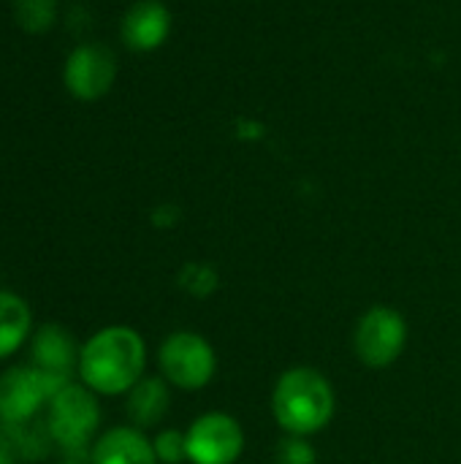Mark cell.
Wrapping results in <instances>:
<instances>
[{"mask_svg":"<svg viewBox=\"0 0 461 464\" xmlns=\"http://www.w3.org/2000/svg\"><path fill=\"white\" fill-rule=\"evenodd\" d=\"M90 464H158V457L141 430L114 427L92 443Z\"/></svg>","mask_w":461,"mask_h":464,"instance_id":"cell-11","label":"cell"},{"mask_svg":"<svg viewBox=\"0 0 461 464\" xmlns=\"http://www.w3.org/2000/svg\"><path fill=\"white\" fill-rule=\"evenodd\" d=\"M30 367L46 378L54 394L68 383H73L71 378L73 370H79V351L71 332L57 324L38 326L30 343Z\"/></svg>","mask_w":461,"mask_h":464,"instance_id":"cell-9","label":"cell"},{"mask_svg":"<svg viewBox=\"0 0 461 464\" xmlns=\"http://www.w3.org/2000/svg\"><path fill=\"white\" fill-rule=\"evenodd\" d=\"M117 79V57L109 46L101 44H79L62 65L65 90L84 103L103 98Z\"/></svg>","mask_w":461,"mask_h":464,"instance_id":"cell-7","label":"cell"},{"mask_svg":"<svg viewBox=\"0 0 461 464\" xmlns=\"http://www.w3.org/2000/svg\"><path fill=\"white\" fill-rule=\"evenodd\" d=\"M171 33V11L160 0H136L120 24V35L133 52H152L166 44Z\"/></svg>","mask_w":461,"mask_h":464,"instance_id":"cell-10","label":"cell"},{"mask_svg":"<svg viewBox=\"0 0 461 464\" xmlns=\"http://www.w3.org/2000/svg\"><path fill=\"white\" fill-rule=\"evenodd\" d=\"M405 343H408V324L402 313L394 307L375 304L356 324L353 351L364 367H372V370L391 367L402 356Z\"/></svg>","mask_w":461,"mask_h":464,"instance_id":"cell-5","label":"cell"},{"mask_svg":"<svg viewBox=\"0 0 461 464\" xmlns=\"http://www.w3.org/2000/svg\"><path fill=\"white\" fill-rule=\"evenodd\" d=\"M33 315L22 296L0 291V362L8 359L30 334Z\"/></svg>","mask_w":461,"mask_h":464,"instance_id":"cell-13","label":"cell"},{"mask_svg":"<svg viewBox=\"0 0 461 464\" xmlns=\"http://www.w3.org/2000/svg\"><path fill=\"white\" fill-rule=\"evenodd\" d=\"M147 367V345L130 326H106L95 332L79 351L82 383L103 397L128 394Z\"/></svg>","mask_w":461,"mask_h":464,"instance_id":"cell-1","label":"cell"},{"mask_svg":"<svg viewBox=\"0 0 461 464\" xmlns=\"http://www.w3.org/2000/svg\"><path fill=\"white\" fill-rule=\"evenodd\" d=\"M179 285L193 296H209L217 285V272L209 264H185L179 272Z\"/></svg>","mask_w":461,"mask_h":464,"instance_id":"cell-15","label":"cell"},{"mask_svg":"<svg viewBox=\"0 0 461 464\" xmlns=\"http://www.w3.org/2000/svg\"><path fill=\"white\" fill-rule=\"evenodd\" d=\"M158 364L163 378L185 392L204 389L217 370V356L212 345L196 332H174L163 340Z\"/></svg>","mask_w":461,"mask_h":464,"instance_id":"cell-4","label":"cell"},{"mask_svg":"<svg viewBox=\"0 0 461 464\" xmlns=\"http://www.w3.org/2000/svg\"><path fill=\"white\" fill-rule=\"evenodd\" d=\"M60 464H79L76 459H65V462H60Z\"/></svg>","mask_w":461,"mask_h":464,"instance_id":"cell-19","label":"cell"},{"mask_svg":"<svg viewBox=\"0 0 461 464\" xmlns=\"http://www.w3.org/2000/svg\"><path fill=\"white\" fill-rule=\"evenodd\" d=\"M274 464H318V454L307 438L288 435L274 449Z\"/></svg>","mask_w":461,"mask_h":464,"instance_id":"cell-17","label":"cell"},{"mask_svg":"<svg viewBox=\"0 0 461 464\" xmlns=\"http://www.w3.org/2000/svg\"><path fill=\"white\" fill-rule=\"evenodd\" d=\"M19 462H24V459H22V454H19V449H16L14 438L0 427V464H19Z\"/></svg>","mask_w":461,"mask_h":464,"instance_id":"cell-18","label":"cell"},{"mask_svg":"<svg viewBox=\"0 0 461 464\" xmlns=\"http://www.w3.org/2000/svg\"><path fill=\"white\" fill-rule=\"evenodd\" d=\"M187 438V462L193 464H234L245 451V430L242 424L220 411L198 416Z\"/></svg>","mask_w":461,"mask_h":464,"instance_id":"cell-6","label":"cell"},{"mask_svg":"<svg viewBox=\"0 0 461 464\" xmlns=\"http://www.w3.org/2000/svg\"><path fill=\"white\" fill-rule=\"evenodd\" d=\"M155 457L160 464H182L187 459V438L179 430H163L152 440Z\"/></svg>","mask_w":461,"mask_h":464,"instance_id":"cell-16","label":"cell"},{"mask_svg":"<svg viewBox=\"0 0 461 464\" xmlns=\"http://www.w3.org/2000/svg\"><path fill=\"white\" fill-rule=\"evenodd\" d=\"M11 16L19 30L41 35L52 30V24L57 22V0H14Z\"/></svg>","mask_w":461,"mask_h":464,"instance_id":"cell-14","label":"cell"},{"mask_svg":"<svg viewBox=\"0 0 461 464\" xmlns=\"http://www.w3.org/2000/svg\"><path fill=\"white\" fill-rule=\"evenodd\" d=\"M171 408V392L166 378H141L125 400V413L136 430L158 427Z\"/></svg>","mask_w":461,"mask_h":464,"instance_id":"cell-12","label":"cell"},{"mask_svg":"<svg viewBox=\"0 0 461 464\" xmlns=\"http://www.w3.org/2000/svg\"><path fill=\"white\" fill-rule=\"evenodd\" d=\"M43 424L52 443L68 454H82L90 443H95L101 427V405L95 392H90L84 383H68L49 400Z\"/></svg>","mask_w":461,"mask_h":464,"instance_id":"cell-3","label":"cell"},{"mask_svg":"<svg viewBox=\"0 0 461 464\" xmlns=\"http://www.w3.org/2000/svg\"><path fill=\"white\" fill-rule=\"evenodd\" d=\"M334 389L315 367L285 370L272 392V413L283 432L310 438L334 419Z\"/></svg>","mask_w":461,"mask_h":464,"instance_id":"cell-2","label":"cell"},{"mask_svg":"<svg viewBox=\"0 0 461 464\" xmlns=\"http://www.w3.org/2000/svg\"><path fill=\"white\" fill-rule=\"evenodd\" d=\"M52 397L54 389L38 370H33L30 364L8 367L0 375V424H30L33 416H38V411L49 405Z\"/></svg>","mask_w":461,"mask_h":464,"instance_id":"cell-8","label":"cell"}]
</instances>
